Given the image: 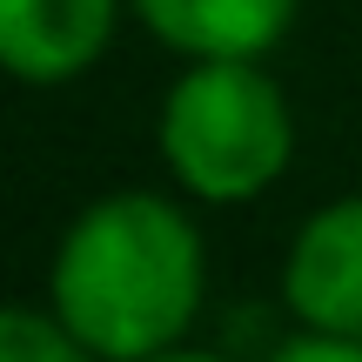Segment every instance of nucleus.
Segmentation results:
<instances>
[{"label":"nucleus","mask_w":362,"mask_h":362,"mask_svg":"<svg viewBox=\"0 0 362 362\" xmlns=\"http://www.w3.org/2000/svg\"><path fill=\"white\" fill-rule=\"evenodd\" d=\"M282 302L309 336L362 342V194H336L302 215L282 255Z\"/></svg>","instance_id":"obj_3"},{"label":"nucleus","mask_w":362,"mask_h":362,"mask_svg":"<svg viewBox=\"0 0 362 362\" xmlns=\"http://www.w3.org/2000/svg\"><path fill=\"white\" fill-rule=\"evenodd\" d=\"M0 362H94V356L54 322V309L0 302Z\"/></svg>","instance_id":"obj_6"},{"label":"nucleus","mask_w":362,"mask_h":362,"mask_svg":"<svg viewBox=\"0 0 362 362\" xmlns=\"http://www.w3.org/2000/svg\"><path fill=\"white\" fill-rule=\"evenodd\" d=\"M202 296V228L155 188H115L88 202L54 242L47 309L94 362H148L161 349H181Z\"/></svg>","instance_id":"obj_1"},{"label":"nucleus","mask_w":362,"mask_h":362,"mask_svg":"<svg viewBox=\"0 0 362 362\" xmlns=\"http://www.w3.org/2000/svg\"><path fill=\"white\" fill-rule=\"evenodd\" d=\"M262 362H362V342H342V336H309L296 329L288 342H275Z\"/></svg>","instance_id":"obj_7"},{"label":"nucleus","mask_w":362,"mask_h":362,"mask_svg":"<svg viewBox=\"0 0 362 362\" xmlns=\"http://www.w3.org/2000/svg\"><path fill=\"white\" fill-rule=\"evenodd\" d=\"M128 13L181 61H269L296 27V0H128Z\"/></svg>","instance_id":"obj_5"},{"label":"nucleus","mask_w":362,"mask_h":362,"mask_svg":"<svg viewBox=\"0 0 362 362\" xmlns=\"http://www.w3.org/2000/svg\"><path fill=\"white\" fill-rule=\"evenodd\" d=\"M148 362H228V356H215V349H194V342H181V349H161V356H148Z\"/></svg>","instance_id":"obj_8"},{"label":"nucleus","mask_w":362,"mask_h":362,"mask_svg":"<svg viewBox=\"0 0 362 362\" xmlns=\"http://www.w3.org/2000/svg\"><path fill=\"white\" fill-rule=\"evenodd\" d=\"M161 168L208 208H242L282 181L296 155V115L262 61H194L155 115Z\"/></svg>","instance_id":"obj_2"},{"label":"nucleus","mask_w":362,"mask_h":362,"mask_svg":"<svg viewBox=\"0 0 362 362\" xmlns=\"http://www.w3.org/2000/svg\"><path fill=\"white\" fill-rule=\"evenodd\" d=\"M128 0H0V74L27 88L81 81L107 54Z\"/></svg>","instance_id":"obj_4"}]
</instances>
